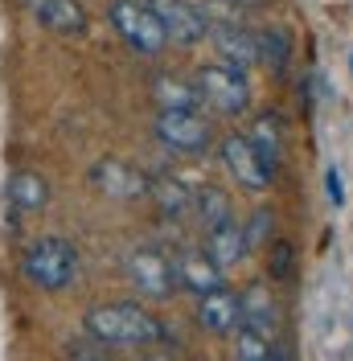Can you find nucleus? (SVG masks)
Returning a JSON list of instances; mask_svg holds the SVG:
<instances>
[{
    "mask_svg": "<svg viewBox=\"0 0 353 361\" xmlns=\"http://www.w3.org/2000/svg\"><path fill=\"white\" fill-rule=\"evenodd\" d=\"M87 333L107 349H148L156 341H164V324L152 312H144L132 300H115V304H99L87 312Z\"/></svg>",
    "mask_w": 353,
    "mask_h": 361,
    "instance_id": "f257e3e1",
    "label": "nucleus"
},
{
    "mask_svg": "<svg viewBox=\"0 0 353 361\" xmlns=\"http://www.w3.org/2000/svg\"><path fill=\"white\" fill-rule=\"evenodd\" d=\"M21 279L37 292H62L78 279V247L70 238H33L21 255Z\"/></svg>",
    "mask_w": 353,
    "mask_h": 361,
    "instance_id": "f03ea898",
    "label": "nucleus"
},
{
    "mask_svg": "<svg viewBox=\"0 0 353 361\" xmlns=\"http://www.w3.org/2000/svg\"><path fill=\"white\" fill-rule=\"evenodd\" d=\"M193 90H198V103L214 107L218 115H243L251 107V82L239 66H201L193 74Z\"/></svg>",
    "mask_w": 353,
    "mask_h": 361,
    "instance_id": "7ed1b4c3",
    "label": "nucleus"
},
{
    "mask_svg": "<svg viewBox=\"0 0 353 361\" xmlns=\"http://www.w3.org/2000/svg\"><path fill=\"white\" fill-rule=\"evenodd\" d=\"M107 17H111V25H115V33L124 37V45L136 49V54L156 58V54L169 49L164 29H160V21L152 17V8H148L144 0H115L107 8Z\"/></svg>",
    "mask_w": 353,
    "mask_h": 361,
    "instance_id": "20e7f679",
    "label": "nucleus"
},
{
    "mask_svg": "<svg viewBox=\"0 0 353 361\" xmlns=\"http://www.w3.org/2000/svg\"><path fill=\"white\" fill-rule=\"evenodd\" d=\"M124 275L132 279V288L148 300H169L176 292V267L164 250L140 247L124 259Z\"/></svg>",
    "mask_w": 353,
    "mask_h": 361,
    "instance_id": "39448f33",
    "label": "nucleus"
},
{
    "mask_svg": "<svg viewBox=\"0 0 353 361\" xmlns=\"http://www.w3.org/2000/svg\"><path fill=\"white\" fill-rule=\"evenodd\" d=\"M156 140L181 157H205L214 144V132L198 111H160L156 115Z\"/></svg>",
    "mask_w": 353,
    "mask_h": 361,
    "instance_id": "423d86ee",
    "label": "nucleus"
},
{
    "mask_svg": "<svg viewBox=\"0 0 353 361\" xmlns=\"http://www.w3.org/2000/svg\"><path fill=\"white\" fill-rule=\"evenodd\" d=\"M152 8V17L164 29V42L173 45H198L210 33V17L193 0H144Z\"/></svg>",
    "mask_w": 353,
    "mask_h": 361,
    "instance_id": "0eeeda50",
    "label": "nucleus"
},
{
    "mask_svg": "<svg viewBox=\"0 0 353 361\" xmlns=\"http://www.w3.org/2000/svg\"><path fill=\"white\" fill-rule=\"evenodd\" d=\"M218 157H222V164H226V173L239 180L243 189H251V193H263L267 185H271V169H267V160L259 157V148L246 140V135H226L218 144Z\"/></svg>",
    "mask_w": 353,
    "mask_h": 361,
    "instance_id": "6e6552de",
    "label": "nucleus"
},
{
    "mask_svg": "<svg viewBox=\"0 0 353 361\" xmlns=\"http://www.w3.org/2000/svg\"><path fill=\"white\" fill-rule=\"evenodd\" d=\"M90 185L99 189V193H107L115 202H132V197H144L148 193V177L132 169V164H124V160H99L95 169H90Z\"/></svg>",
    "mask_w": 353,
    "mask_h": 361,
    "instance_id": "1a4fd4ad",
    "label": "nucleus"
},
{
    "mask_svg": "<svg viewBox=\"0 0 353 361\" xmlns=\"http://www.w3.org/2000/svg\"><path fill=\"white\" fill-rule=\"evenodd\" d=\"M205 37H214V45H218V54L226 58V66H255L259 62V42H255V33L251 29H243V25L234 21V13L230 17H222V21H210V33Z\"/></svg>",
    "mask_w": 353,
    "mask_h": 361,
    "instance_id": "9d476101",
    "label": "nucleus"
},
{
    "mask_svg": "<svg viewBox=\"0 0 353 361\" xmlns=\"http://www.w3.org/2000/svg\"><path fill=\"white\" fill-rule=\"evenodd\" d=\"M29 8V17L37 25H45L49 33H62V37H78L87 29V13L78 0H21Z\"/></svg>",
    "mask_w": 353,
    "mask_h": 361,
    "instance_id": "9b49d317",
    "label": "nucleus"
},
{
    "mask_svg": "<svg viewBox=\"0 0 353 361\" xmlns=\"http://www.w3.org/2000/svg\"><path fill=\"white\" fill-rule=\"evenodd\" d=\"M173 267H176V288H185V292L205 295L222 288V267L205 250H181L173 259Z\"/></svg>",
    "mask_w": 353,
    "mask_h": 361,
    "instance_id": "f8f14e48",
    "label": "nucleus"
},
{
    "mask_svg": "<svg viewBox=\"0 0 353 361\" xmlns=\"http://www.w3.org/2000/svg\"><path fill=\"white\" fill-rule=\"evenodd\" d=\"M198 324L205 329V333H218V337L234 333V329L243 324V308H239V295L226 292V288L198 295Z\"/></svg>",
    "mask_w": 353,
    "mask_h": 361,
    "instance_id": "ddd939ff",
    "label": "nucleus"
},
{
    "mask_svg": "<svg viewBox=\"0 0 353 361\" xmlns=\"http://www.w3.org/2000/svg\"><path fill=\"white\" fill-rule=\"evenodd\" d=\"M239 308H243L246 329H255V333H263V337H275V329H280V308H275V300H271V292H267L263 283H251V288L239 295Z\"/></svg>",
    "mask_w": 353,
    "mask_h": 361,
    "instance_id": "4468645a",
    "label": "nucleus"
},
{
    "mask_svg": "<svg viewBox=\"0 0 353 361\" xmlns=\"http://www.w3.org/2000/svg\"><path fill=\"white\" fill-rule=\"evenodd\" d=\"M246 250L251 247H246V238H243V226H234V218L210 230V250H205V255H210L218 267H239L246 259Z\"/></svg>",
    "mask_w": 353,
    "mask_h": 361,
    "instance_id": "2eb2a0df",
    "label": "nucleus"
},
{
    "mask_svg": "<svg viewBox=\"0 0 353 361\" xmlns=\"http://www.w3.org/2000/svg\"><path fill=\"white\" fill-rule=\"evenodd\" d=\"M148 193L156 197V205H160L164 218H185V214H193V189L181 177H169V173H164V177L148 180Z\"/></svg>",
    "mask_w": 353,
    "mask_h": 361,
    "instance_id": "dca6fc26",
    "label": "nucleus"
},
{
    "mask_svg": "<svg viewBox=\"0 0 353 361\" xmlns=\"http://www.w3.org/2000/svg\"><path fill=\"white\" fill-rule=\"evenodd\" d=\"M4 193H8V205L21 209V214H37L49 202V185H45L42 173H13Z\"/></svg>",
    "mask_w": 353,
    "mask_h": 361,
    "instance_id": "f3484780",
    "label": "nucleus"
},
{
    "mask_svg": "<svg viewBox=\"0 0 353 361\" xmlns=\"http://www.w3.org/2000/svg\"><path fill=\"white\" fill-rule=\"evenodd\" d=\"M246 140H251V144L259 148V157L267 160V169L275 173V164H280V148H284V123H280V115H275V111L259 115Z\"/></svg>",
    "mask_w": 353,
    "mask_h": 361,
    "instance_id": "a211bd4d",
    "label": "nucleus"
},
{
    "mask_svg": "<svg viewBox=\"0 0 353 361\" xmlns=\"http://www.w3.org/2000/svg\"><path fill=\"white\" fill-rule=\"evenodd\" d=\"M255 42H259V62H263L271 74H284L287 62H292V37H287V29L267 25L263 33H255Z\"/></svg>",
    "mask_w": 353,
    "mask_h": 361,
    "instance_id": "6ab92c4d",
    "label": "nucleus"
},
{
    "mask_svg": "<svg viewBox=\"0 0 353 361\" xmlns=\"http://www.w3.org/2000/svg\"><path fill=\"white\" fill-rule=\"evenodd\" d=\"M152 99L160 103V111H198L193 82H181V78H169V74H160L152 82Z\"/></svg>",
    "mask_w": 353,
    "mask_h": 361,
    "instance_id": "aec40b11",
    "label": "nucleus"
},
{
    "mask_svg": "<svg viewBox=\"0 0 353 361\" xmlns=\"http://www.w3.org/2000/svg\"><path fill=\"white\" fill-rule=\"evenodd\" d=\"M193 214L201 218L205 230H214V226L230 222V202H226V193H222V189L201 185V189H193Z\"/></svg>",
    "mask_w": 353,
    "mask_h": 361,
    "instance_id": "412c9836",
    "label": "nucleus"
},
{
    "mask_svg": "<svg viewBox=\"0 0 353 361\" xmlns=\"http://www.w3.org/2000/svg\"><path fill=\"white\" fill-rule=\"evenodd\" d=\"M234 361H275V341L239 324L234 329Z\"/></svg>",
    "mask_w": 353,
    "mask_h": 361,
    "instance_id": "4be33fe9",
    "label": "nucleus"
},
{
    "mask_svg": "<svg viewBox=\"0 0 353 361\" xmlns=\"http://www.w3.org/2000/svg\"><path fill=\"white\" fill-rule=\"evenodd\" d=\"M267 271H271V279H280V283H287V279L296 275V247H292L287 238H271V247H267Z\"/></svg>",
    "mask_w": 353,
    "mask_h": 361,
    "instance_id": "5701e85b",
    "label": "nucleus"
},
{
    "mask_svg": "<svg viewBox=\"0 0 353 361\" xmlns=\"http://www.w3.org/2000/svg\"><path fill=\"white\" fill-rule=\"evenodd\" d=\"M271 234H275V209H255L251 214V226H243L246 247H267Z\"/></svg>",
    "mask_w": 353,
    "mask_h": 361,
    "instance_id": "b1692460",
    "label": "nucleus"
},
{
    "mask_svg": "<svg viewBox=\"0 0 353 361\" xmlns=\"http://www.w3.org/2000/svg\"><path fill=\"white\" fill-rule=\"evenodd\" d=\"M325 193H329L333 205H345V189H341V173H337V169L325 173Z\"/></svg>",
    "mask_w": 353,
    "mask_h": 361,
    "instance_id": "393cba45",
    "label": "nucleus"
},
{
    "mask_svg": "<svg viewBox=\"0 0 353 361\" xmlns=\"http://www.w3.org/2000/svg\"><path fill=\"white\" fill-rule=\"evenodd\" d=\"M226 4H230V8H234V13H239V8H259V4H263V0H226Z\"/></svg>",
    "mask_w": 353,
    "mask_h": 361,
    "instance_id": "a878e982",
    "label": "nucleus"
},
{
    "mask_svg": "<svg viewBox=\"0 0 353 361\" xmlns=\"http://www.w3.org/2000/svg\"><path fill=\"white\" fill-rule=\"evenodd\" d=\"M349 66H353V58H349Z\"/></svg>",
    "mask_w": 353,
    "mask_h": 361,
    "instance_id": "bb28decb",
    "label": "nucleus"
}]
</instances>
